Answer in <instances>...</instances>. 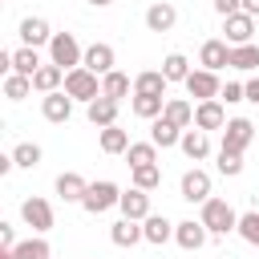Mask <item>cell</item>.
<instances>
[{"mask_svg": "<svg viewBox=\"0 0 259 259\" xmlns=\"http://www.w3.org/2000/svg\"><path fill=\"white\" fill-rule=\"evenodd\" d=\"M40 65H45V61H40V53H36L32 45H20V49H12V73H24V77H32Z\"/></svg>", "mask_w": 259, "mask_h": 259, "instance_id": "27", "label": "cell"}, {"mask_svg": "<svg viewBox=\"0 0 259 259\" xmlns=\"http://www.w3.org/2000/svg\"><path fill=\"white\" fill-rule=\"evenodd\" d=\"M219 174H227V178H235V174H243V154L239 150H227V146H219Z\"/></svg>", "mask_w": 259, "mask_h": 259, "instance_id": "37", "label": "cell"}, {"mask_svg": "<svg viewBox=\"0 0 259 259\" xmlns=\"http://www.w3.org/2000/svg\"><path fill=\"white\" fill-rule=\"evenodd\" d=\"M194 125L198 130H223L227 125V113H223V101L214 97V101H194Z\"/></svg>", "mask_w": 259, "mask_h": 259, "instance_id": "15", "label": "cell"}, {"mask_svg": "<svg viewBox=\"0 0 259 259\" xmlns=\"http://www.w3.org/2000/svg\"><path fill=\"white\" fill-rule=\"evenodd\" d=\"M219 101H227V105H239V101H247V85H239V81H227V85H223V93H219Z\"/></svg>", "mask_w": 259, "mask_h": 259, "instance_id": "40", "label": "cell"}, {"mask_svg": "<svg viewBox=\"0 0 259 259\" xmlns=\"http://www.w3.org/2000/svg\"><path fill=\"white\" fill-rule=\"evenodd\" d=\"M32 93V77H24V73H4V97L8 101H24Z\"/></svg>", "mask_w": 259, "mask_h": 259, "instance_id": "32", "label": "cell"}, {"mask_svg": "<svg viewBox=\"0 0 259 259\" xmlns=\"http://www.w3.org/2000/svg\"><path fill=\"white\" fill-rule=\"evenodd\" d=\"M206 239H210V231H206L202 219H182V223H174V243H178L182 251H202Z\"/></svg>", "mask_w": 259, "mask_h": 259, "instance_id": "7", "label": "cell"}, {"mask_svg": "<svg viewBox=\"0 0 259 259\" xmlns=\"http://www.w3.org/2000/svg\"><path fill=\"white\" fill-rule=\"evenodd\" d=\"M117 202H121V190H117V182H109V178L89 182V190H85V198H81V206H85L89 214H105V210L117 206Z\"/></svg>", "mask_w": 259, "mask_h": 259, "instance_id": "4", "label": "cell"}, {"mask_svg": "<svg viewBox=\"0 0 259 259\" xmlns=\"http://www.w3.org/2000/svg\"><path fill=\"white\" fill-rule=\"evenodd\" d=\"M113 61H117V53H113V45H105V40H93L89 49H85V69H93L97 77H105L109 69H113Z\"/></svg>", "mask_w": 259, "mask_h": 259, "instance_id": "14", "label": "cell"}, {"mask_svg": "<svg viewBox=\"0 0 259 259\" xmlns=\"http://www.w3.org/2000/svg\"><path fill=\"white\" fill-rule=\"evenodd\" d=\"M198 219L206 223V231H210V235H227V231H235V227H239V214H235V206H231L227 198H206Z\"/></svg>", "mask_w": 259, "mask_h": 259, "instance_id": "2", "label": "cell"}, {"mask_svg": "<svg viewBox=\"0 0 259 259\" xmlns=\"http://www.w3.org/2000/svg\"><path fill=\"white\" fill-rule=\"evenodd\" d=\"M134 186H142V190H158V186H162V170H158V162H150V166H134Z\"/></svg>", "mask_w": 259, "mask_h": 259, "instance_id": "38", "label": "cell"}, {"mask_svg": "<svg viewBox=\"0 0 259 259\" xmlns=\"http://www.w3.org/2000/svg\"><path fill=\"white\" fill-rule=\"evenodd\" d=\"M117 105H121V101L97 97V101H89V105H85V117H89L97 130H105V125H117Z\"/></svg>", "mask_w": 259, "mask_h": 259, "instance_id": "23", "label": "cell"}, {"mask_svg": "<svg viewBox=\"0 0 259 259\" xmlns=\"http://www.w3.org/2000/svg\"><path fill=\"white\" fill-rule=\"evenodd\" d=\"M20 219L32 227V235L53 231V206H49L40 194H32V198H24V202H20Z\"/></svg>", "mask_w": 259, "mask_h": 259, "instance_id": "6", "label": "cell"}, {"mask_svg": "<svg viewBox=\"0 0 259 259\" xmlns=\"http://www.w3.org/2000/svg\"><path fill=\"white\" fill-rule=\"evenodd\" d=\"M214 12L227 20V16H235V12H243V0H214Z\"/></svg>", "mask_w": 259, "mask_h": 259, "instance_id": "41", "label": "cell"}, {"mask_svg": "<svg viewBox=\"0 0 259 259\" xmlns=\"http://www.w3.org/2000/svg\"><path fill=\"white\" fill-rule=\"evenodd\" d=\"M125 162H130V170H134V166H150V162H158V146H154V142H130Z\"/></svg>", "mask_w": 259, "mask_h": 259, "instance_id": "33", "label": "cell"}, {"mask_svg": "<svg viewBox=\"0 0 259 259\" xmlns=\"http://www.w3.org/2000/svg\"><path fill=\"white\" fill-rule=\"evenodd\" d=\"M0 247H16V231L8 223H0Z\"/></svg>", "mask_w": 259, "mask_h": 259, "instance_id": "42", "label": "cell"}, {"mask_svg": "<svg viewBox=\"0 0 259 259\" xmlns=\"http://www.w3.org/2000/svg\"><path fill=\"white\" fill-rule=\"evenodd\" d=\"M166 73L162 69H146V73H138L134 77V93H166Z\"/></svg>", "mask_w": 259, "mask_h": 259, "instance_id": "30", "label": "cell"}, {"mask_svg": "<svg viewBox=\"0 0 259 259\" xmlns=\"http://www.w3.org/2000/svg\"><path fill=\"white\" fill-rule=\"evenodd\" d=\"M40 113H45V121L61 125V121H69V117H73V97H69L65 89L45 93V97H40Z\"/></svg>", "mask_w": 259, "mask_h": 259, "instance_id": "11", "label": "cell"}, {"mask_svg": "<svg viewBox=\"0 0 259 259\" xmlns=\"http://www.w3.org/2000/svg\"><path fill=\"white\" fill-rule=\"evenodd\" d=\"M65 93L73 97V101H97L101 97V77L93 73V69H85V65H77V69H69L65 73Z\"/></svg>", "mask_w": 259, "mask_h": 259, "instance_id": "1", "label": "cell"}, {"mask_svg": "<svg viewBox=\"0 0 259 259\" xmlns=\"http://www.w3.org/2000/svg\"><path fill=\"white\" fill-rule=\"evenodd\" d=\"M130 93H134V81H130L125 73L109 69V73L101 77V97H109V101H121V97H130Z\"/></svg>", "mask_w": 259, "mask_h": 259, "instance_id": "26", "label": "cell"}, {"mask_svg": "<svg viewBox=\"0 0 259 259\" xmlns=\"http://www.w3.org/2000/svg\"><path fill=\"white\" fill-rule=\"evenodd\" d=\"M142 231H146V243H154V247H162V243L174 239V223L166 214H146L142 219Z\"/></svg>", "mask_w": 259, "mask_h": 259, "instance_id": "24", "label": "cell"}, {"mask_svg": "<svg viewBox=\"0 0 259 259\" xmlns=\"http://www.w3.org/2000/svg\"><path fill=\"white\" fill-rule=\"evenodd\" d=\"M255 138H259V134H255V125H251L247 117H231V121L223 125V146H227V150H239V154H243Z\"/></svg>", "mask_w": 259, "mask_h": 259, "instance_id": "8", "label": "cell"}, {"mask_svg": "<svg viewBox=\"0 0 259 259\" xmlns=\"http://www.w3.org/2000/svg\"><path fill=\"white\" fill-rule=\"evenodd\" d=\"M12 259H49V243L40 235H32V239H24V243L12 247Z\"/></svg>", "mask_w": 259, "mask_h": 259, "instance_id": "34", "label": "cell"}, {"mask_svg": "<svg viewBox=\"0 0 259 259\" xmlns=\"http://www.w3.org/2000/svg\"><path fill=\"white\" fill-rule=\"evenodd\" d=\"M49 40H53V28H49L45 16H24V20H20V45L40 49V45H49Z\"/></svg>", "mask_w": 259, "mask_h": 259, "instance_id": "17", "label": "cell"}, {"mask_svg": "<svg viewBox=\"0 0 259 259\" xmlns=\"http://www.w3.org/2000/svg\"><path fill=\"white\" fill-rule=\"evenodd\" d=\"M243 12H251V16H259V0H243Z\"/></svg>", "mask_w": 259, "mask_h": 259, "instance_id": "45", "label": "cell"}, {"mask_svg": "<svg viewBox=\"0 0 259 259\" xmlns=\"http://www.w3.org/2000/svg\"><path fill=\"white\" fill-rule=\"evenodd\" d=\"M150 142H154L158 150H170V146L182 142V125H174L170 117H154V121H150Z\"/></svg>", "mask_w": 259, "mask_h": 259, "instance_id": "21", "label": "cell"}, {"mask_svg": "<svg viewBox=\"0 0 259 259\" xmlns=\"http://www.w3.org/2000/svg\"><path fill=\"white\" fill-rule=\"evenodd\" d=\"M231 69H259V45H231Z\"/></svg>", "mask_w": 259, "mask_h": 259, "instance_id": "31", "label": "cell"}, {"mask_svg": "<svg viewBox=\"0 0 259 259\" xmlns=\"http://www.w3.org/2000/svg\"><path fill=\"white\" fill-rule=\"evenodd\" d=\"M85 190H89V182H85L77 170H65V174H57V194H61L65 202H81V198H85Z\"/></svg>", "mask_w": 259, "mask_h": 259, "instance_id": "25", "label": "cell"}, {"mask_svg": "<svg viewBox=\"0 0 259 259\" xmlns=\"http://www.w3.org/2000/svg\"><path fill=\"white\" fill-rule=\"evenodd\" d=\"M162 73H166V81H186V77H190V61H186L182 53H166Z\"/></svg>", "mask_w": 259, "mask_h": 259, "instance_id": "35", "label": "cell"}, {"mask_svg": "<svg viewBox=\"0 0 259 259\" xmlns=\"http://www.w3.org/2000/svg\"><path fill=\"white\" fill-rule=\"evenodd\" d=\"M12 166H16V162H12V154H4V158H0V174H12Z\"/></svg>", "mask_w": 259, "mask_h": 259, "instance_id": "44", "label": "cell"}, {"mask_svg": "<svg viewBox=\"0 0 259 259\" xmlns=\"http://www.w3.org/2000/svg\"><path fill=\"white\" fill-rule=\"evenodd\" d=\"M223 40L227 45H251V36H255V16L251 12H235V16H227L223 20Z\"/></svg>", "mask_w": 259, "mask_h": 259, "instance_id": "9", "label": "cell"}, {"mask_svg": "<svg viewBox=\"0 0 259 259\" xmlns=\"http://www.w3.org/2000/svg\"><path fill=\"white\" fill-rule=\"evenodd\" d=\"M130 109H134V117L154 121V117H162V109H166V93H134V97H130Z\"/></svg>", "mask_w": 259, "mask_h": 259, "instance_id": "18", "label": "cell"}, {"mask_svg": "<svg viewBox=\"0 0 259 259\" xmlns=\"http://www.w3.org/2000/svg\"><path fill=\"white\" fill-rule=\"evenodd\" d=\"M178 190H182V198H186V202H198V206H202V202L210 198V174L194 166V170H186V174H182V186H178Z\"/></svg>", "mask_w": 259, "mask_h": 259, "instance_id": "12", "label": "cell"}, {"mask_svg": "<svg viewBox=\"0 0 259 259\" xmlns=\"http://www.w3.org/2000/svg\"><path fill=\"white\" fill-rule=\"evenodd\" d=\"M109 239H113V247H134V243L146 239V231H142L138 219H125V214H121V219L109 227Z\"/></svg>", "mask_w": 259, "mask_h": 259, "instance_id": "22", "label": "cell"}, {"mask_svg": "<svg viewBox=\"0 0 259 259\" xmlns=\"http://www.w3.org/2000/svg\"><path fill=\"white\" fill-rule=\"evenodd\" d=\"M247 101H251V105H259V77H251V81H247Z\"/></svg>", "mask_w": 259, "mask_h": 259, "instance_id": "43", "label": "cell"}, {"mask_svg": "<svg viewBox=\"0 0 259 259\" xmlns=\"http://www.w3.org/2000/svg\"><path fill=\"white\" fill-rule=\"evenodd\" d=\"M12 162L24 166V170L40 166V146H36V142H16V146H12Z\"/></svg>", "mask_w": 259, "mask_h": 259, "instance_id": "36", "label": "cell"}, {"mask_svg": "<svg viewBox=\"0 0 259 259\" xmlns=\"http://www.w3.org/2000/svg\"><path fill=\"white\" fill-rule=\"evenodd\" d=\"M97 146H101L105 154H125V150H130V134H125L121 125H105V130L97 134Z\"/></svg>", "mask_w": 259, "mask_h": 259, "instance_id": "29", "label": "cell"}, {"mask_svg": "<svg viewBox=\"0 0 259 259\" xmlns=\"http://www.w3.org/2000/svg\"><path fill=\"white\" fill-rule=\"evenodd\" d=\"M162 117H170L174 125H194V105L186 101V97H166V109H162Z\"/></svg>", "mask_w": 259, "mask_h": 259, "instance_id": "28", "label": "cell"}, {"mask_svg": "<svg viewBox=\"0 0 259 259\" xmlns=\"http://www.w3.org/2000/svg\"><path fill=\"white\" fill-rule=\"evenodd\" d=\"M89 4H93V8H109L113 0H89Z\"/></svg>", "mask_w": 259, "mask_h": 259, "instance_id": "46", "label": "cell"}, {"mask_svg": "<svg viewBox=\"0 0 259 259\" xmlns=\"http://www.w3.org/2000/svg\"><path fill=\"white\" fill-rule=\"evenodd\" d=\"M235 231L243 235V243L259 247V210H247V214H239V227H235Z\"/></svg>", "mask_w": 259, "mask_h": 259, "instance_id": "39", "label": "cell"}, {"mask_svg": "<svg viewBox=\"0 0 259 259\" xmlns=\"http://www.w3.org/2000/svg\"><path fill=\"white\" fill-rule=\"evenodd\" d=\"M182 85H186V93H190L194 101H214V97L223 93V81H219V73H210V69H190V77H186Z\"/></svg>", "mask_w": 259, "mask_h": 259, "instance_id": "5", "label": "cell"}, {"mask_svg": "<svg viewBox=\"0 0 259 259\" xmlns=\"http://www.w3.org/2000/svg\"><path fill=\"white\" fill-rule=\"evenodd\" d=\"M49 61L69 73V69H77V65L85 61V49L77 45L73 32H53V40H49Z\"/></svg>", "mask_w": 259, "mask_h": 259, "instance_id": "3", "label": "cell"}, {"mask_svg": "<svg viewBox=\"0 0 259 259\" xmlns=\"http://www.w3.org/2000/svg\"><path fill=\"white\" fill-rule=\"evenodd\" d=\"M178 24V8L170 4V0H154L150 8H146V28L150 32H170Z\"/></svg>", "mask_w": 259, "mask_h": 259, "instance_id": "13", "label": "cell"}, {"mask_svg": "<svg viewBox=\"0 0 259 259\" xmlns=\"http://www.w3.org/2000/svg\"><path fill=\"white\" fill-rule=\"evenodd\" d=\"M198 65H202V69H210V73L227 69V65H231V45H227V40H219V36L202 40V49H198Z\"/></svg>", "mask_w": 259, "mask_h": 259, "instance_id": "10", "label": "cell"}, {"mask_svg": "<svg viewBox=\"0 0 259 259\" xmlns=\"http://www.w3.org/2000/svg\"><path fill=\"white\" fill-rule=\"evenodd\" d=\"M32 89H36V93H57V89H65V69L53 65V61H45V65L32 73Z\"/></svg>", "mask_w": 259, "mask_h": 259, "instance_id": "20", "label": "cell"}, {"mask_svg": "<svg viewBox=\"0 0 259 259\" xmlns=\"http://www.w3.org/2000/svg\"><path fill=\"white\" fill-rule=\"evenodd\" d=\"M117 210L125 214V219H146L150 214V190H142V186H130V190H121V202H117Z\"/></svg>", "mask_w": 259, "mask_h": 259, "instance_id": "16", "label": "cell"}, {"mask_svg": "<svg viewBox=\"0 0 259 259\" xmlns=\"http://www.w3.org/2000/svg\"><path fill=\"white\" fill-rule=\"evenodd\" d=\"M178 146H182V154H186L190 162L210 158V134H206V130H198V125H194V130H182V142H178Z\"/></svg>", "mask_w": 259, "mask_h": 259, "instance_id": "19", "label": "cell"}]
</instances>
